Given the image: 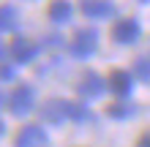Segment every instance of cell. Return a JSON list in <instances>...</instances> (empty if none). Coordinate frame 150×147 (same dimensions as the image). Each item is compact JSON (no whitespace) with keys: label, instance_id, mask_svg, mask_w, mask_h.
<instances>
[{"label":"cell","instance_id":"cell-1","mask_svg":"<svg viewBox=\"0 0 150 147\" xmlns=\"http://www.w3.org/2000/svg\"><path fill=\"white\" fill-rule=\"evenodd\" d=\"M33 103H36V93H33V87H25V84H19L11 98H8V106H11V115L16 117H25L33 112Z\"/></svg>","mask_w":150,"mask_h":147},{"label":"cell","instance_id":"cell-2","mask_svg":"<svg viewBox=\"0 0 150 147\" xmlns=\"http://www.w3.org/2000/svg\"><path fill=\"white\" fill-rule=\"evenodd\" d=\"M96 46H98V33L90 30V27H85V30H76L74 33V38H71V52L76 57H90Z\"/></svg>","mask_w":150,"mask_h":147},{"label":"cell","instance_id":"cell-11","mask_svg":"<svg viewBox=\"0 0 150 147\" xmlns=\"http://www.w3.org/2000/svg\"><path fill=\"white\" fill-rule=\"evenodd\" d=\"M19 27V11L14 6H0V33H11Z\"/></svg>","mask_w":150,"mask_h":147},{"label":"cell","instance_id":"cell-3","mask_svg":"<svg viewBox=\"0 0 150 147\" xmlns=\"http://www.w3.org/2000/svg\"><path fill=\"white\" fill-rule=\"evenodd\" d=\"M139 36H142V27L137 19H120L112 27V38L117 44H134V41H139Z\"/></svg>","mask_w":150,"mask_h":147},{"label":"cell","instance_id":"cell-20","mask_svg":"<svg viewBox=\"0 0 150 147\" xmlns=\"http://www.w3.org/2000/svg\"><path fill=\"white\" fill-rule=\"evenodd\" d=\"M142 3H147V0H142Z\"/></svg>","mask_w":150,"mask_h":147},{"label":"cell","instance_id":"cell-4","mask_svg":"<svg viewBox=\"0 0 150 147\" xmlns=\"http://www.w3.org/2000/svg\"><path fill=\"white\" fill-rule=\"evenodd\" d=\"M16 147H49V139L41 125H25L16 134Z\"/></svg>","mask_w":150,"mask_h":147},{"label":"cell","instance_id":"cell-16","mask_svg":"<svg viewBox=\"0 0 150 147\" xmlns=\"http://www.w3.org/2000/svg\"><path fill=\"white\" fill-rule=\"evenodd\" d=\"M11 76H14L11 68H8V65H0V79H11Z\"/></svg>","mask_w":150,"mask_h":147},{"label":"cell","instance_id":"cell-7","mask_svg":"<svg viewBox=\"0 0 150 147\" xmlns=\"http://www.w3.org/2000/svg\"><path fill=\"white\" fill-rule=\"evenodd\" d=\"M41 117L47 120V123H63L68 120V101H47V106H41Z\"/></svg>","mask_w":150,"mask_h":147},{"label":"cell","instance_id":"cell-9","mask_svg":"<svg viewBox=\"0 0 150 147\" xmlns=\"http://www.w3.org/2000/svg\"><path fill=\"white\" fill-rule=\"evenodd\" d=\"M71 14H74V8H71L68 0H52L49 3V19L55 25H66L71 19Z\"/></svg>","mask_w":150,"mask_h":147},{"label":"cell","instance_id":"cell-19","mask_svg":"<svg viewBox=\"0 0 150 147\" xmlns=\"http://www.w3.org/2000/svg\"><path fill=\"white\" fill-rule=\"evenodd\" d=\"M0 134H3V123H0Z\"/></svg>","mask_w":150,"mask_h":147},{"label":"cell","instance_id":"cell-10","mask_svg":"<svg viewBox=\"0 0 150 147\" xmlns=\"http://www.w3.org/2000/svg\"><path fill=\"white\" fill-rule=\"evenodd\" d=\"M131 74H126V71H112L109 74V87H112V93L115 96H128L131 93Z\"/></svg>","mask_w":150,"mask_h":147},{"label":"cell","instance_id":"cell-8","mask_svg":"<svg viewBox=\"0 0 150 147\" xmlns=\"http://www.w3.org/2000/svg\"><path fill=\"white\" fill-rule=\"evenodd\" d=\"M36 52H38V46L33 44L30 38H25V36L14 38V44H11V55H14L16 63H30V60L36 57Z\"/></svg>","mask_w":150,"mask_h":147},{"label":"cell","instance_id":"cell-17","mask_svg":"<svg viewBox=\"0 0 150 147\" xmlns=\"http://www.w3.org/2000/svg\"><path fill=\"white\" fill-rule=\"evenodd\" d=\"M3 55H6V46H3V38H0V60H3Z\"/></svg>","mask_w":150,"mask_h":147},{"label":"cell","instance_id":"cell-14","mask_svg":"<svg viewBox=\"0 0 150 147\" xmlns=\"http://www.w3.org/2000/svg\"><path fill=\"white\" fill-rule=\"evenodd\" d=\"M107 112H109V117H126V115L134 112V106H131V103H126V106H123V103H112Z\"/></svg>","mask_w":150,"mask_h":147},{"label":"cell","instance_id":"cell-12","mask_svg":"<svg viewBox=\"0 0 150 147\" xmlns=\"http://www.w3.org/2000/svg\"><path fill=\"white\" fill-rule=\"evenodd\" d=\"M134 74L139 76V79L150 82V55H142V57H137V63H134Z\"/></svg>","mask_w":150,"mask_h":147},{"label":"cell","instance_id":"cell-15","mask_svg":"<svg viewBox=\"0 0 150 147\" xmlns=\"http://www.w3.org/2000/svg\"><path fill=\"white\" fill-rule=\"evenodd\" d=\"M137 147H150V131H145L142 136H139V142H137Z\"/></svg>","mask_w":150,"mask_h":147},{"label":"cell","instance_id":"cell-6","mask_svg":"<svg viewBox=\"0 0 150 147\" xmlns=\"http://www.w3.org/2000/svg\"><path fill=\"white\" fill-rule=\"evenodd\" d=\"M82 14L90 19H107L115 14V6L109 0H82Z\"/></svg>","mask_w":150,"mask_h":147},{"label":"cell","instance_id":"cell-13","mask_svg":"<svg viewBox=\"0 0 150 147\" xmlns=\"http://www.w3.org/2000/svg\"><path fill=\"white\" fill-rule=\"evenodd\" d=\"M68 117H71V120H79V123H85V120H90V112H87L82 103H71V101H68Z\"/></svg>","mask_w":150,"mask_h":147},{"label":"cell","instance_id":"cell-18","mask_svg":"<svg viewBox=\"0 0 150 147\" xmlns=\"http://www.w3.org/2000/svg\"><path fill=\"white\" fill-rule=\"evenodd\" d=\"M3 103H6V96H3V90H0V109H3Z\"/></svg>","mask_w":150,"mask_h":147},{"label":"cell","instance_id":"cell-5","mask_svg":"<svg viewBox=\"0 0 150 147\" xmlns=\"http://www.w3.org/2000/svg\"><path fill=\"white\" fill-rule=\"evenodd\" d=\"M76 90H79V96H82V98H98L101 93H104V79H101L98 74L90 71V74L82 76V82L76 84Z\"/></svg>","mask_w":150,"mask_h":147}]
</instances>
